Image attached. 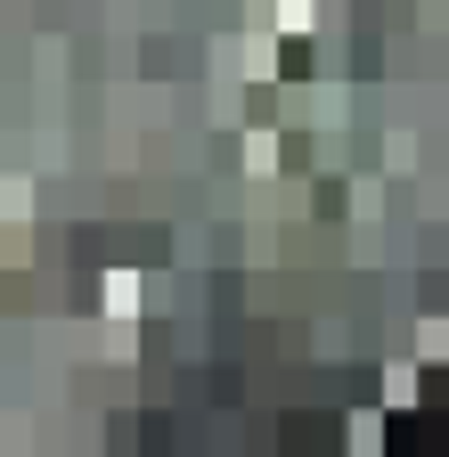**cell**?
<instances>
[{"label": "cell", "mask_w": 449, "mask_h": 457, "mask_svg": "<svg viewBox=\"0 0 449 457\" xmlns=\"http://www.w3.org/2000/svg\"><path fill=\"white\" fill-rule=\"evenodd\" d=\"M384 433H392V449H409V457L417 449H449V417H392Z\"/></svg>", "instance_id": "cell-1"}, {"label": "cell", "mask_w": 449, "mask_h": 457, "mask_svg": "<svg viewBox=\"0 0 449 457\" xmlns=\"http://www.w3.org/2000/svg\"><path fill=\"white\" fill-rule=\"evenodd\" d=\"M327 433H335L327 417H287V449H335Z\"/></svg>", "instance_id": "cell-2"}]
</instances>
